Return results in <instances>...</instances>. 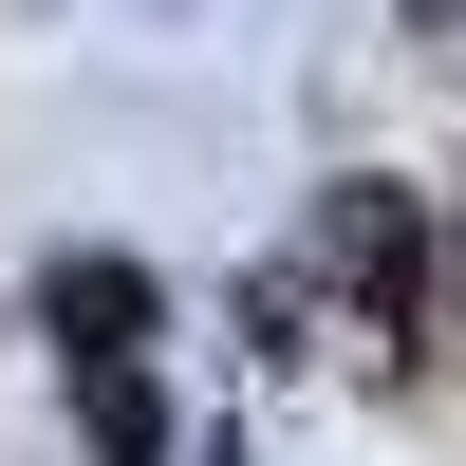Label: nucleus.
Listing matches in <instances>:
<instances>
[{
	"mask_svg": "<svg viewBox=\"0 0 466 466\" xmlns=\"http://www.w3.org/2000/svg\"><path fill=\"white\" fill-rule=\"evenodd\" d=\"M410 19H466V0H410Z\"/></svg>",
	"mask_w": 466,
	"mask_h": 466,
	"instance_id": "nucleus-4",
	"label": "nucleus"
},
{
	"mask_svg": "<svg viewBox=\"0 0 466 466\" xmlns=\"http://www.w3.org/2000/svg\"><path fill=\"white\" fill-rule=\"evenodd\" d=\"M56 336H149V261H56Z\"/></svg>",
	"mask_w": 466,
	"mask_h": 466,
	"instance_id": "nucleus-3",
	"label": "nucleus"
},
{
	"mask_svg": "<svg viewBox=\"0 0 466 466\" xmlns=\"http://www.w3.org/2000/svg\"><path fill=\"white\" fill-rule=\"evenodd\" d=\"M56 373H75V430H94V466H168V392H149V355H131V336H56Z\"/></svg>",
	"mask_w": 466,
	"mask_h": 466,
	"instance_id": "nucleus-2",
	"label": "nucleus"
},
{
	"mask_svg": "<svg viewBox=\"0 0 466 466\" xmlns=\"http://www.w3.org/2000/svg\"><path fill=\"white\" fill-rule=\"evenodd\" d=\"M318 243H336V280L373 299V336H410V299H430V206H410V187H336Z\"/></svg>",
	"mask_w": 466,
	"mask_h": 466,
	"instance_id": "nucleus-1",
	"label": "nucleus"
}]
</instances>
